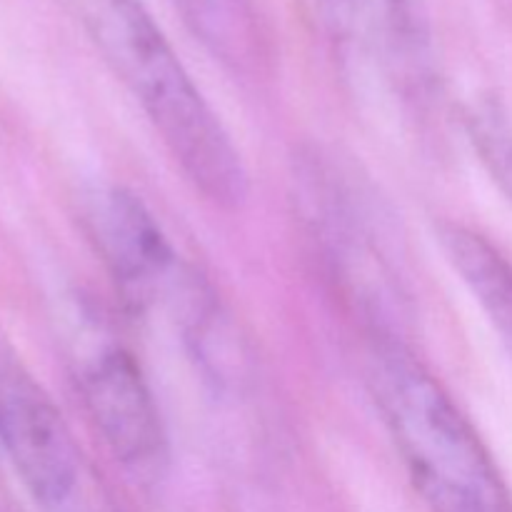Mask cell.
<instances>
[{"label": "cell", "mask_w": 512, "mask_h": 512, "mask_svg": "<svg viewBox=\"0 0 512 512\" xmlns=\"http://www.w3.org/2000/svg\"><path fill=\"white\" fill-rule=\"evenodd\" d=\"M90 25L195 193L213 208L238 210L250 193L243 155L143 0H93Z\"/></svg>", "instance_id": "6da1fadb"}, {"label": "cell", "mask_w": 512, "mask_h": 512, "mask_svg": "<svg viewBox=\"0 0 512 512\" xmlns=\"http://www.w3.org/2000/svg\"><path fill=\"white\" fill-rule=\"evenodd\" d=\"M365 380L415 490L433 512H512L475 425L400 335L370 333Z\"/></svg>", "instance_id": "7a4b0ae2"}, {"label": "cell", "mask_w": 512, "mask_h": 512, "mask_svg": "<svg viewBox=\"0 0 512 512\" xmlns=\"http://www.w3.org/2000/svg\"><path fill=\"white\" fill-rule=\"evenodd\" d=\"M293 180L300 218L330 275L370 318V333H393L385 318H395L398 310V278L383 255L365 195L320 150L295 158Z\"/></svg>", "instance_id": "3957f363"}, {"label": "cell", "mask_w": 512, "mask_h": 512, "mask_svg": "<svg viewBox=\"0 0 512 512\" xmlns=\"http://www.w3.org/2000/svg\"><path fill=\"white\" fill-rule=\"evenodd\" d=\"M88 220L123 298L173 323L205 278L178 253L153 210L133 190L108 185L90 200Z\"/></svg>", "instance_id": "277c9868"}, {"label": "cell", "mask_w": 512, "mask_h": 512, "mask_svg": "<svg viewBox=\"0 0 512 512\" xmlns=\"http://www.w3.org/2000/svg\"><path fill=\"white\" fill-rule=\"evenodd\" d=\"M0 448L38 503L60 505L78 483V445L43 385L8 353L0 360Z\"/></svg>", "instance_id": "5b68a950"}, {"label": "cell", "mask_w": 512, "mask_h": 512, "mask_svg": "<svg viewBox=\"0 0 512 512\" xmlns=\"http://www.w3.org/2000/svg\"><path fill=\"white\" fill-rule=\"evenodd\" d=\"M78 385L88 418L115 460L135 470L158 468L168 435L148 378L128 348L98 343L80 358Z\"/></svg>", "instance_id": "8992f818"}, {"label": "cell", "mask_w": 512, "mask_h": 512, "mask_svg": "<svg viewBox=\"0 0 512 512\" xmlns=\"http://www.w3.org/2000/svg\"><path fill=\"white\" fill-rule=\"evenodd\" d=\"M190 33L235 75L258 78L270 60L255 0H170Z\"/></svg>", "instance_id": "52a82bcc"}, {"label": "cell", "mask_w": 512, "mask_h": 512, "mask_svg": "<svg viewBox=\"0 0 512 512\" xmlns=\"http://www.w3.org/2000/svg\"><path fill=\"white\" fill-rule=\"evenodd\" d=\"M435 238L512 360V263L485 235L463 223L443 220L435 225Z\"/></svg>", "instance_id": "ba28073f"}, {"label": "cell", "mask_w": 512, "mask_h": 512, "mask_svg": "<svg viewBox=\"0 0 512 512\" xmlns=\"http://www.w3.org/2000/svg\"><path fill=\"white\" fill-rule=\"evenodd\" d=\"M465 128L490 178L512 203V125L495 100L478 98L465 108Z\"/></svg>", "instance_id": "9c48e42d"}, {"label": "cell", "mask_w": 512, "mask_h": 512, "mask_svg": "<svg viewBox=\"0 0 512 512\" xmlns=\"http://www.w3.org/2000/svg\"><path fill=\"white\" fill-rule=\"evenodd\" d=\"M5 353H8V350H5V348H3V345H0V360H3V358H5Z\"/></svg>", "instance_id": "30bf717a"}]
</instances>
